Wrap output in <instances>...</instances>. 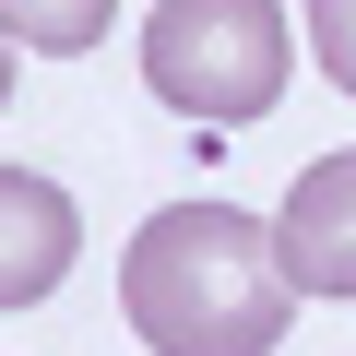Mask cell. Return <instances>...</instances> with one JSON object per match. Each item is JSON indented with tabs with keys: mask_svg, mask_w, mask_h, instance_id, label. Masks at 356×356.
Returning a JSON list of instances; mask_svg holds the SVG:
<instances>
[{
	"mask_svg": "<svg viewBox=\"0 0 356 356\" xmlns=\"http://www.w3.org/2000/svg\"><path fill=\"white\" fill-rule=\"evenodd\" d=\"M309 60L356 95V0H309Z\"/></svg>",
	"mask_w": 356,
	"mask_h": 356,
	"instance_id": "8992f818",
	"label": "cell"
},
{
	"mask_svg": "<svg viewBox=\"0 0 356 356\" xmlns=\"http://www.w3.org/2000/svg\"><path fill=\"white\" fill-rule=\"evenodd\" d=\"M0 24H13V48H36V60H83L107 36V0H0Z\"/></svg>",
	"mask_w": 356,
	"mask_h": 356,
	"instance_id": "5b68a950",
	"label": "cell"
},
{
	"mask_svg": "<svg viewBox=\"0 0 356 356\" xmlns=\"http://www.w3.org/2000/svg\"><path fill=\"white\" fill-rule=\"evenodd\" d=\"M297 72V36H285V0H154L143 24V83L178 107V119H261Z\"/></svg>",
	"mask_w": 356,
	"mask_h": 356,
	"instance_id": "7a4b0ae2",
	"label": "cell"
},
{
	"mask_svg": "<svg viewBox=\"0 0 356 356\" xmlns=\"http://www.w3.org/2000/svg\"><path fill=\"white\" fill-rule=\"evenodd\" d=\"M60 273H72V202H60V178L0 166V309H36Z\"/></svg>",
	"mask_w": 356,
	"mask_h": 356,
	"instance_id": "277c9868",
	"label": "cell"
},
{
	"mask_svg": "<svg viewBox=\"0 0 356 356\" xmlns=\"http://www.w3.org/2000/svg\"><path fill=\"white\" fill-rule=\"evenodd\" d=\"M273 250H285L297 297H356V154H321L297 191H285Z\"/></svg>",
	"mask_w": 356,
	"mask_h": 356,
	"instance_id": "3957f363",
	"label": "cell"
},
{
	"mask_svg": "<svg viewBox=\"0 0 356 356\" xmlns=\"http://www.w3.org/2000/svg\"><path fill=\"white\" fill-rule=\"evenodd\" d=\"M119 309L154 356H273L297 321V273L273 250V214L166 202V214H143V238L119 261Z\"/></svg>",
	"mask_w": 356,
	"mask_h": 356,
	"instance_id": "6da1fadb",
	"label": "cell"
}]
</instances>
